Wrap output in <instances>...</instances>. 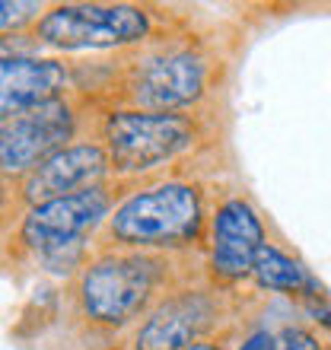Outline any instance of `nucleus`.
I'll list each match as a JSON object with an SVG mask.
<instances>
[{"mask_svg": "<svg viewBox=\"0 0 331 350\" xmlns=\"http://www.w3.org/2000/svg\"><path fill=\"white\" fill-rule=\"evenodd\" d=\"M83 105L77 96H61L38 109L0 124V175L26 178L57 150L70 147L80 134Z\"/></svg>", "mask_w": 331, "mask_h": 350, "instance_id": "nucleus-7", "label": "nucleus"}, {"mask_svg": "<svg viewBox=\"0 0 331 350\" xmlns=\"http://www.w3.org/2000/svg\"><path fill=\"white\" fill-rule=\"evenodd\" d=\"M252 280L261 290H274V293H306L315 284L309 271L274 242H265L258 249L255 265H252Z\"/></svg>", "mask_w": 331, "mask_h": 350, "instance_id": "nucleus-12", "label": "nucleus"}, {"mask_svg": "<svg viewBox=\"0 0 331 350\" xmlns=\"http://www.w3.org/2000/svg\"><path fill=\"white\" fill-rule=\"evenodd\" d=\"M267 242L265 223L246 194L213 198L207 245H204V277L207 284L230 290L252 277L258 249Z\"/></svg>", "mask_w": 331, "mask_h": 350, "instance_id": "nucleus-8", "label": "nucleus"}, {"mask_svg": "<svg viewBox=\"0 0 331 350\" xmlns=\"http://www.w3.org/2000/svg\"><path fill=\"white\" fill-rule=\"evenodd\" d=\"M223 74L226 57L217 51V38L182 32L169 42L118 51L96 90L105 109L207 111L217 109Z\"/></svg>", "mask_w": 331, "mask_h": 350, "instance_id": "nucleus-1", "label": "nucleus"}, {"mask_svg": "<svg viewBox=\"0 0 331 350\" xmlns=\"http://www.w3.org/2000/svg\"><path fill=\"white\" fill-rule=\"evenodd\" d=\"M185 350H226V338H217V334H213V338H207V341H198V344H191V347H185Z\"/></svg>", "mask_w": 331, "mask_h": 350, "instance_id": "nucleus-16", "label": "nucleus"}, {"mask_svg": "<svg viewBox=\"0 0 331 350\" xmlns=\"http://www.w3.org/2000/svg\"><path fill=\"white\" fill-rule=\"evenodd\" d=\"M226 293L230 290H220L204 280L169 296L137 325L134 350H185L213 338L226 315V306H223Z\"/></svg>", "mask_w": 331, "mask_h": 350, "instance_id": "nucleus-9", "label": "nucleus"}, {"mask_svg": "<svg viewBox=\"0 0 331 350\" xmlns=\"http://www.w3.org/2000/svg\"><path fill=\"white\" fill-rule=\"evenodd\" d=\"M45 10V3H36V0H0V36L23 32L26 26L32 29Z\"/></svg>", "mask_w": 331, "mask_h": 350, "instance_id": "nucleus-13", "label": "nucleus"}, {"mask_svg": "<svg viewBox=\"0 0 331 350\" xmlns=\"http://www.w3.org/2000/svg\"><path fill=\"white\" fill-rule=\"evenodd\" d=\"M74 70L77 67L61 57H3L0 61V124L67 96L74 83Z\"/></svg>", "mask_w": 331, "mask_h": 350, "instance_id": "nucleus-11", "label": "nucleus"}, {"mask_svg": "<svg viewBox=\"0 0 331 350\" xmlns=\"http://www.w3.org/2000/svg\"><path fill=\"white\" fill-rule=\"evenodd\" d=\"M239 350H274V334H271V332H255V334H248L246 344H242Z\"/></svg>", "mask_w": 331, "mask_h": 350, "instance_id": "nucleus-15", "label": "nucleus"}, {"mask_svg": "<svg viewBox=\"0 0 331 350\" xmlns=\"http://www.w3.org/2000/svg\"><path fill=\"white\" fill-rule=\"evenodd\" d=\"M96 131H99V144L109 153L111 178L128 185H147L172 175H191L188 163H198L217 150V109H102Z\"/></svg>", "mask_w": 331, "mask_h": 350, "instance_id": "nucleus-3", "label": "nucleus"}, {"mask_svg": "<svg viewBox=\"0 0 331 350\" xmlns=\"http://www.w3.org/2000/svg\"><path fill=\"white\" fill-rule=\"evenodd\" d=\"M182 32L185 19L159 3H55L29 38L51 51H134Z\"/></svg>", "mask_w": 331, "mask_h": 350, "instance_id": "nucleus-5", "label": "nucleus"}, {"mask_svg": "<svg viewBox=\"0 0 331 350\" xmlns=\"http://www.w3.org/2000/svg\"><path fill=\"white\" fill-rule=\"evenodd\" d=\"M204 280V255L191 252H92L74 274V303L86 325L124 332Z\"/></svg>", "mask_w": 331, "mask_h": 350, "instance_id": "nucleus-2", "label": "nucleus"}, {"mask_svg": "<svg viewBox=\"0 0 331 350\" xmlns=\"http://www.w3.org/2000/svg\"><path fill=\"white\" fill-rule=\"evenodd\" d=\"M211 188L198 175L131 185L92 239V252H191L204 255ZM90 252V255H92Z\"/></svg>", "mask_w": 331, "mask_h": 350, "instance_id": "nucleus-4", "label": "nucleus"}, {"mask_svg": "<svg viewBox=\"0 0 331 350\" xmlns=\"http://www.w3.org/2000/svg\"><path fill=\"white\" fill-rule=\"evenodd\" d=\"M105 178H111L105 147L99 140H74L70 147L57 150L55 157H48L38 169H32L26 178H19V201L29 211L55 198L86 191Z\"/></svg>", "mask_w": 331, "mask_h": 350, "instance_id": "nucleus-10", "label": "nucleus"}, {"mask_svg": "<svg viewBox=\"0 0 331 350\" xmlns=\"http://www.w3.org/2000/svg\"><path fill=\"white\" fill-rule=\"evenodd\" d=\"M274 350H322L306 328H284L274 338Z\"/></svg>", "mask_w": 331, "mask_h": 350, "instance_id": "nucleus-14", "label": "nucleus"}, {"mask_svg": "<svg viewBox=\"0 0 331 350\" xmlns=\"http://www.w3.org/2000/svg\"><path fill=\"white\" fill-rule=\"evenodd\" d=\"M128 191H131L128 182L105 178V182L92 185L86 191L29 207L16 226L13 245L48 267L70 271L67 265H77V271H80L83 255L92 249L90 242L99 236L102 223L109 220L115 204Z\"/></svg>", "mask_w": 331, "mask_h": 350, "instance_id": "nucleus-6", "label": "nucleus"}]
</instances>
